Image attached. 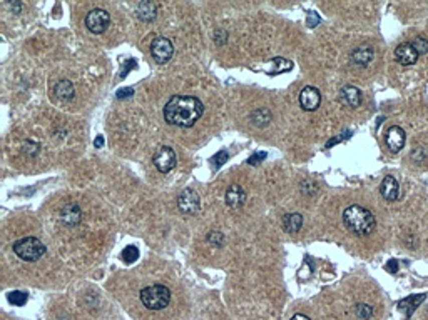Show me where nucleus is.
<instances>
[{
  "mask_svg": "<svg viewBox=\"0 0 428 320\" xmlns=\"http://www.w3.org/2000/svg\"><path fill=\"white\" fill-rule=\"evenodd\" d=\"M164 118L176 127H192L204 114V105L192 95H172L164 105Z\"/></svg>",
  "mask_w": 428,
  "mask_h": 320,
  "instance_id": "1",
  "label": "nucleus"
},
{
  "mask_svg": "<svg viewBox=\"0 0 428 320\" xmlns=\"http://www.w3.org/2000/svg\"><path fill=\"white\" fill-rule=\"evenodd\" d=\"M343 224L353 234L363 237V235H370L375 230L376 218L370 210L361 205H350L343 210Z\"/></svg>",
  "mask_w": 428,
  "mask_h": 320,
  "instance_id": "2",
  "label": "nucleus"
},
{
  "mask_svg": "<svg viewBox=\"0 0 428 320\" xmlns=\"http://www.w3.org/2000/svg\"><path fill=\"white\" fill-rule=\"evenodd\" d=\"M141 302L149 310H162L171 302V290L161 284L149 285L141 290Z\"/></svg>",
  "mask_w": 428,
  "mask_h": 320,
  "instance_id": "3",
  "label": "nucleus"
},
{
  "mask_svg": "<svg viewBox=\"0 0 428 320\" xmlns=\"http://www.w3.org/2000/svg\"><path fill=\"white\" fill-rule=\"evenodd\" d=\"M14 252L26 262H37L46 254V245L36 237H24L14 244Z\"/></svg>",
  "mask_w": 428,
  "mask_h": 320,
  "instance_id": "4",
  "label": "nucleus"
},
{
  "mask_svg": "<svg viewBox=\"0 0 428 320\" xmlns=\"http://www.w3.org/2000/svg\"><path fill=\"white\" fill-rule=\"evenodd\" d=\"M152 162L156 165V168L161 174H167L176 167L177 164V155L174 152L172 147H167V145H162L159 147L152 155Z\"/></svg>",
  "mask_w": 428,
  "mask_h": 320,
  "instance_id": "5",
  "label": "nucleus"
},
{
  "mask_svg": "<svg viewBox=\"0 0 428 320\" xmlns=\"http://www.w3.org/2000/svg\"><path fill=\"white\" fill-rule=\"evenodd\" d=\"M151 55L157 64H167L174 55V45L166 37H157L151 42Z\"/></svg>",
  "mask_w": 428,
  "mask_h": 320,
  "instance_id": "6",
  "label": "nucleus"
},
{
  "mask_svg": "<svg viewBox=\"0 0 428 320\" xmlns=\"http://www.w3.org/2000/svg\"><path fill=\"white\" fill-rule=\"evenodd\" d=\"M111 22V15L104 8H94L86 15V27L92 34H104Z\"/></svg>",
  "mask_w": 428,
  "mask_h": 320,
  "instance_id": "7",
  "label": "nucleus"
},
{
  "mask_svg": "<svg viewBox=\"0 0 428 320\" xmlns=\"http://www.w3.org/2000/svg\"><path fill=\"white\" fill-rule=\"evenodd\" d=\"M177 207L184 214H196L201 208V198H199V195L192 188H186L179 194Z\"/></svg>",
  "mask_w": 428,
  "mask_h": 320,
  "instance_id": "8",
  "label": "nucleus"
},
{
  "mask_svg": "<svg viewBox=\"0 0 428 320\" xmlns=\"http://www.w3.org/2000/svg\"><path fill=\"white\" fill-rule=\"evenodd\" d=\"M300 105L306 112H315L321 105V92L313 85H308L300 94Z\"/></svg>",
  "mask_w": 428,
  "mask_h": 320,
  "instance_id": "9",
  "label": "nucleus"
},
{
  "mask_svg": "<svg viewBox=\"0 0 428 320\" xmlns=\"http://www.w3.org/2000/svg\"><path fill=\"white\" fill-rule=\"evenodd\" d=\"M405 140H406V135H405V130L398 125H393L386 130V135H385V142H386V147L390 150L391 154H398L400 150L405 147Z\"/></svg>",
  "mask_w": 428,
  "mask_h": 320,
  "instance_id": "10",
  "label": "nucleus"
},
{
  "mask_svg": "<svg viewBox=\"0 0 428 320\" xmlns=\"http://www.w3.org/2000/svg\"><path fill=\"white\" fill-rule=\"evenodd\" d=\"M338 98H340L341 105H345V107H350V108H356L361 105V90L355 87V85H345L340 94H338Z\"/></svg>",
  "mask_w": 428,
  "mask_h": 320,
  "instance_id": "11",
  "label": "nucleus"
},
{
  "mask_svg": "<svg viewBox=\"0 0 428 320\" xmlns=\"http://www.w3.org/2000/svg\"><path fill=\"white\" fill-rule=\"evenodd\" d=\"M420 55L416 54V50L413 48L410 42H403L395 48V60L401 65H413L418 60Z\"/></svg>",
  "mask_w": 428,
  "mask_h": 320,
  "instance_id": "12",
  "label": "nucleus"
},
{
  "mask_svg": "<svg viewBox=\"0 0 428 320\" xmlns=\"http://www.w3.org/2000/svg\"><path fill=\"white\" fill-rule=\"evenodd\" d=\"M380 194L386 202H395L400 198V185H398L396 178L391 175H386L380 184Z\"/></svg>",
  "mask_w": 428,
  "mask_h": 320,
  "instance_id": "13",
  "label": "nucleus"
},
{
  "mask_svg": "<svg viewBox=\"0 0 428 320\" xmlns=\"http://www.w3.org/2000/svg\"><path fill=\"white\" fill-rule=\"evenodd\" d=\"M61 220L69 227H74L82 220V210L77 204H67L61 210Z\"/></svg>",
  "mask_w": 428,
  "mask_h": 320,
  "instance_id": "14",
  "label": "nucleus"
},
{
  "mask_svg": "<svg viewBox=\"0 0 428 320\" xmlns=\"http://www.w3.org/2000/svg\"><path fill=\"white\" fill-rule=\"evenodd\" d=\"M246 200V192L241 185H231L226 192V205L231 208H240Z\"/></svg>",
  "mask_w": 428,
  "mask_h": 320,
  "instance_id": "15",
  "label": "nucleus"
},
{
  "mask_svg": "<svg viewBox=\"0 0 428 320\" xmlns=\"http://www.w3.org/2000/svg\"><path fill=\"white\" fill-rule=\"evenodd\" d=\"M281 225H283V230L286 234H298L301 230V225H303V215L301 214H286L285 217L281 220Z\"/></svg>",
  "mask_w": 428,
  "mask_h": 320,
  "instance_id": "16",
  "label": "nucleus"
},
{
  "mask_svg": "<svg viewBox=\"0 0 428 320\" xmlns=\"http://www.w3.org/2000/svg\"><path fill=\"white\" fill-rule=\"evenodd\" d=\"M373 58H375V50L371 47H368V45L358 47L356 50H353V54H351V60L356 65H361V67H366Z\"/></svg>",
  "mask_w": 428,
  "mask_h": 320,
  "instance_id": "17",
  "label": "nucleus"
},
{
  "mask_svg": "<svg viewBox=\"0 0 428 320\" xmlns=\"http://www.w3.org/2000/svg\"><path fill=\"white\" fill-rule=\"evenodd\" d=\"M426 298L425 294H418V295H410V297L403 298L400 300V304H398V307H400L401 312H405L406 317H411V314L415 312V308L420 305L423 300Z\"/></svg>",
  "mask_w": 428,
  "mask_h": 320,
  "instance_id": "18",
  "label": "nucleus"
},
{
  "mask_svg": "<svg viewBox=\"0 0 428 320\" xmlns=\"http://www.w3.org/2000/svg\"><path fill=\"white\" fill-rule=\"evenodd\" d=\"M137 17L142 20V22H151V20L156 18L157 15V5L154 2H141L137 4Z\"/></svg>",
  "mask_w": 428,
  "mask_h": 320,
  "instance_id": "19",
  "label": "nucleus"
},
{
  "mask_svg": "<svg viewBox=\"0 0 428 320\" xmlns=\"http://www.w3.org/2000/svg\"><path fill=\"white\" fill-rule=\"evenodd\" d=\"M54 95L61 100H71L74 97V85L69 80H59L54 85Z\"/></svg>",
  "mask_w": 428,
  "mask_h": 320,
  "instance_id": "20",
  "label": "nucleus"
},
{
  "mask_svg": "<svg viewBox=\"0 0 428 320\" xmlns=\"http://www.w3.org/2000/svg\"><path fill=\"white\" fill-rule=\"evenodd\" d=\"M251 118H253V124L258 125V127H266V125L271 122V114L268 112L266 108H260L251 115Z\"/></svg>",
  "mask_w": 428,
  "mask_h": 320,
  "instance_id": "21",
  "label": "nucleus"
},
{
  "mask_svg": "<svg viewBox=\"0 0 428 320\" xmlns=\"http://www.w3.org/2000/svg\"><path fill=\"white\" fill-rule=\"evenodd\" d=\"M121 257L126 264H134L139 258V248L134 247V245H127V247L122 250Z\"/></svg>",
  "mask_w": 428,
  "mask_h": 320,
  "instance_id": "22",
  "label": "nucleus"
},
{
  "mask_svg": "<svg viewBox=\"0 0 428 320\" xmlns=\"http://www.w3.org/2000/svg\"><path fill=\"white\" fill-rule=\"evenodd\" d=\"M27 294L21 292V290H14V292L9 294V302L17 305V307H22L24 304H27Z\"/></svg>",
  "mask_w": 428,
  "mask_h": 320,
  "instance_id": "23",
  "label": "nucleus"
},
{
  "mask_svg": "<svg viewBox=\"0 0 428 320\" xmlns=\"http://www.w3.org/2000/svg\"><path fill=\"white\" fill-rule=\"evenodd\" d=\"M413 45V48L416 50L418 55H425L428 52V40L425 37H416L415 40L410 42Z\"/></svg>",
  "mask_w": 428,
  "mask_h": 320,
  "instance_id": "24",
  "label": "nucleus"
},
{
  "mask_svg": "<svg viewBox=\"0 0 428 320\" xmlns=\"http://www.w3.org/2000/svg\"><path fill=\"white\" fill-rule=\"evenodd\" d=\"M271 62L278 65V68L275 70V74H273V75H276V74H280V72H290L291 67H293V64L290 62V60H286V58L276 57V58H273Z\"/></svg>",
  "mask_w": 428,
  "mask_h": 320,
  "instance_id": "25",
  "label": "nucleus"
},
{
  "mask_svg": "<svg viewBox=\"0 0 428 320\" xmlns=\"http://www.w3.org/2000/svg\"><path fill=\"white\" fill-rule=\"evenodd\" d=\"M355 310H356L358 317L363 318V320L371 318V315H373V307H370V305H366V304H358Z\"/></svg>",
  "mask_w": 428,
  "mask_h": 320,
  "instance_id": "26",
  "label": "nucleus"
},
{
  "mask_svg": "<svg viewBox=\"0 0 428 320\" xmlns=\"http://www.w3.org/2000/svg\"><path fill=\"white\" fill-rule=\"evenodd\" d=\"M39 150H41V145L36 142H31V140H29L27 144H24V152L27 155H31V157H36Z\"/></svg>",
  "mask_w": 428,
  "mask_h": 320,
  "instance_id": "27",
  "label": "nucleus"
},
{
  "mask_svg": "<svg viewBox=\"0 0 428 320\" xmlns=\"http://www.w3.org/2000/svg\"><path fill=\"white\" fill-rule=\"evenodd\" d=\"M228 157H230V155H228L226 150H221V152H218V154L212 157V164H214V167H216V168H218V167H221V165L225 164L226 160H228Z\"/></svg>",
  "mask_w": 428,
  "mask_h": 320,
  "instance_id": "28",
  "label": "nucleus"
},
{
  "mask_svg": "<svg viewBox=\"0 0 428 320\" xmlns=\"http://www.w3.org/2000/svg\"><path fill=\"white\" fill-rule=\"evenodd\" d=\"M320 22H321V17H320V15H318L316 12H310V14H308L306 24H308V27H310V28H315Z\"/></svg>",
  "mask_w": 428,
  "mask_h": 320,
  "instance_id": "29",
  "label": "nucleus"
},
{
  "mask_svg": "<svg viewBox=\"0 0 428 320\" xmlns=\"http://www.w3.org/2000/svg\"><path fill=\"white\" fill-rule=\"evenodd\" d=\"M351 137V132H343L341 135H338V137H333L330 142L326 144V147L330 148V147H333V145H336V144H340V142H343V140L345 138H350Z\"/></svg>",
  "mask_w": 428,
  "mask_h": 320,
  "instance_id": "30",
  "label": "nucleus"
},
{
  "mask_svg": "<svg viewBox=\"0 0 428 320\" xmlns=\"http://www.w3.org/2000/svg\"><path fill=\"white\" fill-rule=\"evenodd\" d=\"M207 240L211 244H216V245H223V240H225V235L220 234V232H211L207 235Z\"/></svg>",
  "mask_w": 428,
  "mask_h": 320,
  "instance_id": "31",
  "label": "nucleus"
},
{
  "mask_svg": "<svg viewBox=\"0 0 428 320\" xmlns=\"http://www.w3.org/2000/svg\"><path fill=\"white\" fill-rule=\"evenodd\" d=\"M265 158H266V152H256L255 155H251V157H250L248 164H250V165H258V164H261Z\"/></svg>",
  "mask_w": 428,
  "mask_h": 320,
  "instance_id": "32",
  "label": "nucleus"
},
{
  "mask_svg": "<svg viewBox=\"0 0 428 320\" xmlns=\"http://www.w3.org/2000/svg\"><path fill=\"white\" fill-rule=\"evenodd\" d=\"M385 268H386V272H390V274H396V272H398V262H396L395 258L388 260Z\"/></svg>",
  "mask_w": 428,
  "mask_h": 320,
  "instance_id": "33",
  "label": "nucleus"
},
{
  "mask_svg": "<svg viewBox=\"0 0 428 320\" xmlns=\"http://www.w3.org/2000/svg\"><path fill=\"white\" fill-rule=\"evenodd\" d=\"M132 94H134L132 88H121L117 92V98H127V97H131Z\"/></svg>",
  "mask_w": 428,
  "mask_h": 320,
  "instance_id": "34",
  "label": "nucleus"
},
{
  "mask_svg": "<svg viewBox=\"0 0 428 320\" xmlns=\"http://www.w3.org/2000/svg\"><path fill=\"white\" fill-rule=\"evenodd\" d=\"M132 67H136V62H134V60H129V62L126 64V70H124V72L121 74V77H126L127 72H129V70H131Z\"/></svg>",
  "mask_w": 428,
  "mask_h": 320,
  "instance_id": "35",
  "label": "nucleus"
},
{
  "mask_svg": "<svg viewBox=\"0 0 428 320\" xmlns=\"http://www.w3.org/2000/svg\"><path fill=\"white\" fill-rule=\"evenodd\" d=\"M94 145H96L97 148L102 147V145H104V137H102V135H97L96 140H94Z\"/></svg>",
  "mask_w": 428,
  "mask_h": 320,
  "instance_id": "36",
  "label": "nucleus"
},
{
  "mask_svg": "<svg viewBox=\"0 0 428 320\" xmlns=\"http://www.w3.org/2000/svg\"><path fill=\"white\" fill-rule=\"evenodd\" d=\"M291 320H311V318L306 317V315H303V314H295L291 317Z\"/></svg>",
  "mask_w": 428,
  "mask_h": 320,
  "instance_id": "37",
  "label": "nucleus"
}]
</instances>
